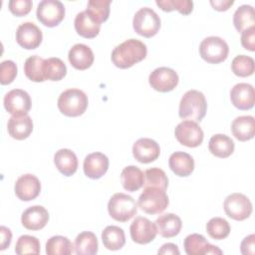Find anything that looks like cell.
Masks as SVG:
<instances>
[{
  "mask_svg": "<svg viewBox=\"0 0 255 255\" xmlns=\"http://www.w3.org/2000/svg\"><path fill=\"white\" fill-rule=\"evenodd\" d=\"M146 45L137 39H128L118 45L112 52L111 59L116 67L128 69L145 59Z\"/></svg>",
  "mask_w": 255,
  "mask_h": 255,
  "instance_id": "cell-1",
  "label": "cell"
},
{
  "mask_svg": "<svg viewBox=\"0 0 255 255\" xmlns=\"http://www.w3.org/2000/svg\"><path fill=\"white\" fill-rule=\"evenodd\" d=\"M207 103L203 93L197 90L187 91L179 102L178 115L183 120L200 122L206 114Z\"/></svg>",
  "mask_w": 255,
  "mask_h": 255,
  "instance_id": "cell-2",
  "label": "cell"
},
{
  "mask_svg": "<svg viewBox=\"0 0 255 255\" xmlns=\"http://www.w3.org/2000/svg\"><path fill=\"white\" fill-rule=\"evenodd\" d=\"M88 97L80 89H68L61 93L58 99L59 111L67 117H79L88 108Z\"/></svg>",
  "mask_w": 255,
  "mask_h": 255,
  "instance_id": "cell-3",
  "label": "cell"
},
{
  "mask_svg": "<svg viewBox=\"0 0 255 255\" xmlns=\"http://www.w3.org/2000/svg\"><path fill=\"white\" fill-rule=\"evenodd\" d=\"M169 203L168 196L164 189L153 186H144L138 196V207L147 214H159L165 210Z\"/></svg>",
  "mask_w": 255,
  "mask_h": 255,
  "instance_id": "cell-4",
  "label": "cell"
},
{
  "mask_svg": "<svg viewBox=\"0 0 255 255\" xmlns=\"http://www.w3.org/2000/svg\"><path fill=\"white\" fill-rule=\"evenodd\" d=\"M108 211L113 219L120 222H127L136 214L137 204L130 195L118 192L110 198Z\"/></svg>",
  "mask_w": 255,
  "mask_h": 255,
  "instance_id": "cell-5",
  "label": "cell"
},
{
  "mask_svg": "<svg viewBox=\"0 0 255 255\" xmlns=\"http://www.w3.org/2000/svg\"><path fill=\"white\" fill-rule=\"evenodd\" d=\"M160 25L161 21L159 16L149 7H142L138 9L133 16V29L142 37H153L159 31Z\"/></svg>",
  "mask_w": 255,
  "mask_h": 255,
  "instance_id": "cell-6",
  "label": "cell"
},
{
  "mask_svg": "<svg viewBox=\"0 0 255 255\" xmlns=\"http://www.w3.org/2000/svg\"><path fill=\"white\" fill-rule=\"evenodd\" d=\"M229 47L225 40L217 36L204 38L199 45L201 58L209 64H219L228 57Z\"/></svg>",
  "mask_w": 255,
  "mask_h": 255,
  "instance_id": "cell-7",
  "label": "cell"
},
{
  "mask_svg": "<svg viewBox=\"0 0 255 255\" xmlns=\"http://www.w3.org/2000/svg\"><path fill=\"white\" fill-rule=\"evenodd\" d=\"M36 16L44 26H58L65 17V6L59 0H43L37 6Z\"/></svg>",
  "mask_w": 255,
  "mask_h": 255,
  "instance_id": "cell-8",
  "label": "cell"
},
{
  "mask_svg": "<svg viewBox=\"0 0 255 255\" xmlns=\"http://www.w3.org/2000/svg\"><path fill=\"white\" fill-rule=\"evenodd\" d=\"M223 208L228 217L237 221L247 219L252 213L250 199L239 192L229 194L223 202Z\"/></svg>",
  "mask_w": 255,
  "mask_h": 255,
  "instance_id": "cell-9",
  "label": "cell"
},
{
  "mask_svg": "<svg viewBox=\"0 0 255 255\" xmlns=\"http://www.w3.org/2000/svg\"><path fill=\"white\" fill-rule=\"evenodd\" d=\"M174 135L177 141L187 147H196L203 141V130L196 122L182 121L174 128Z\"/></svg>",
  "mask_w": 255,
  "mask_h": 255,
  "instance_id": "cell-10",
  "label": "cell"
},
{
  "mask_svg": "<svg viewBox=\"0 0 255 255\" xmlns=\"http://www.w3.org/2000/svg\"><path fill=\"white\" fill-rule=\"evenodd\" d=\"M177 73L167 67L154 69L148 76V83L151 88L160 93H167L175 89L178 84Z\"/></svg>",
  "mask_w": 255,
  "mask_h": 255,
  "instance_id": "cell-11",
  "label": "cell"
},
{
  "mask_svg": "<svg viewBox=\"0 0 255 255\" xmlns=\"http://www.w3.org/2000/svg\"><path fill=\"white\" fill-rule=\"evenodd\" d=\"M5 110L12 116L28 115L32 103L29 94L22 89L9 91L3 100Z\"/></svg>",
  "mask_w": 255,
  "mask_h": 255,
  "instance_id": "cell-12",
  "label": "cell"
},
{
  "mask_svg": "<svg viewBox=\"0 0 255 255\" xmlns=\"http://www.w3.org/2000/svg\"><path fill=\"white\" fill-rule=\"evenodd\" d=\"M130 238L137 244H147L151 242L156 234L157 229L154 222L143 216H137L129 226Z\"/></svg>",
  "mask_w": 255,
  "mask_h": 255,
  "instance_id": "cell-13",
  "label": "cell"
},
{
  "mask_svg": "<svg viewBox=\"0 0 255 255\" xmlns=\"http://www.w3.org/2000/svg\"><path fill=\"white\" fill-rule=\"evenodd\" d=\"M42 40V31L33 22H24L16 30V41L24 49H36L40 46Z\"/></svg>",
  "mask_w": 255,
  "mask_h": 255,
  "instance_id": "cell-14",
  "label": "cell"
},
{
  "mask_svg": "<svg viewBox=\"0 0 255 255\" xmlns=\"http://www.w3.org/2000/svg\"><path fill=\"white\" fill-rule=\"evenodd\" d=\"M16 196L22 201L35 199L41 191V182L37 176L31 173L19 176L14 186Z\"/></svg>",
  "mask_w": 255,
  "mask_h": 255,
  "instance_id": "cell-15",
  "label": "cell"
},
{
  "mask_svg": "<svg viewBox=\"0 0 255 255\" xmlns=\"http://www.w3.org/2000/svg\"><path fill=\"white\" fill-rule=\"evenodd\" d=\"M183 247L187 255H221L223 253L217 246L210 244L203 235L197 233L187 235L184 239Z\"/></svg>",
  "mask_w": 255,
  "mask_h": 255,
  "instance_id": "cell-16",
  "label": "cell"
},
{
  "mask_svg": "<svg viewBox=\"0 0 255 255\" xmlns=\"http://www.w3.org/2000/svg\"><path fill=\"white\" fill-rule=\"evenodd\" d=\"M133 157L141 163H149L158 158L160 154L159 144L151 138H138L132 145Z\"/></svg>",
  "mask_w": 255,
  "mask_h": 255,
  "instance_id": "cell-17",
  "label": "cell"
},
{
  "mask_svg": "<svg viewBox=\"0 0 255 255\" xmlns=\"http://www.w3.org/2000/svg\"><path fill=\"white\" fill-rule=\"evenodd\" d=\"M230 100L232 105L241 111H247L253 108L255 103V91L252 85L247 83H238L230 91Z\"/></svg>",
  "mask_w": 255,
  "mask_h": 255,
  "instance_id": "cell-18",
  "label": "cell"
},
{
  "mask_svg": "<svg viewBox=\"0 0 255 255\" xmlns=\"http://www.w3.org/2000/svg\"><path fill=\"white\" fill-rule=\"evenodd\" d=\"M83 168L87 177L99 179L108 171L109 158L102 152H92L85 157Z\"/></svg>",
  "mask_w": 255,
  "mask_h": 255,
  "instance_id": "cell-19",
  "label": "cell"
},
{
  "mask_svg": "<svg viewBox=\"0 0 255 255\" xmlns=\"http://www.w3.org/2000/svg\"><path fill=\"white\" fill-rule=\"evenodd\" d=\"M49 221V212L42 205L28 207L21 216L22 225L28 230H40Z\"/></svg>",
  "mask_w": 255,
  "mask_h": 255,
  "instance_id": "cell-20",
  "label": "cell"
},
{
  "mask_svg": "<svg viewBox=\"0 0 255 255\" xmlns=\"http://www.w3.org/2000/svg\"><path fill=\"white\" fill-rule=\"evenodd\" d=\"M68 59L71 65L77 70H87L90 68L95 60L92 49L85 44H75L69 51Z\"/></svg>",
  "mask_w": 255,
  "mask_h": 255,
  "instance_id": "cell-21",
  "label": "cell"
},
{
  "mask_svg": "<svg viewBox=\"0 0 255 255\" xmlns=\"http://www.w3.org/2000/svg\"><path fill=\"white\" fill-rule=\"evenodd\" d=\"M74 25L77 33L87 39H92L98 36L101 29V23H99L87 10L76 15Z\"/></svg>",
  "mask_w": 255,
  "mask_h": 255,
  "instance_id": "cell-22",
  "label": "cell"
},
{
  "mask_svg": "<svg viewBox=\"0 0 255 255\" xmlns=\"http://www.w3.org/2000/svg\"><path fill=\"white\" fill-rule=\"evenodd\" d=\"M8 133L15 139L27 138L33 131V121L30 116H12L7 124Z\"/></svg>",
  "mask_w": 255,
  "mask_h": 255,
  "instance_id": "cell-23",
  "label": "cell"
},
{
  "mask_svg": "<svg viewBox=\"0 0 255 255\" xmlns=\"http://www.w3.org/2000/svg\"><path fill=\"white\" fill-rule=\"evenodd\" d=\"M168 165L175 175L185 177L192 173L194 169V160L187 152L175 151L170 154Z\"/></svg>",
  "mask_w": 255,
  "mask_h": 255,
  "instance_id": "cell-24",
  "label": "cell"
},
{
  "mask_svg": "<svg viewBox=\"0 0 255 255\" xmlns=\"http://www.w3.org/2000/svg\"><path fill=\"white\" fill-rule=\"evenodd\" d=\"M154 223L157 233L164 238H172L176 236L182 227L181 219L174 213L162 214L156 218Z\"/></svg>",
  "mask_w": 255,
  "mask_h": 255,
  "instance_id": "cell-25",
  "label": "cell"
},
{
  "mask_svg": "<svg viewBox=\"0 0 255 255\" xmlns=\"http://www.w3.org/2000/svg\"><path fill=\"white\" fill-rule=\"evenodd\" d=\"M231 131L234 137L240 141H246L254 137L255 119L252 116H240L233 120Z\"/></svg>",
  "mask_w": 255,
  "mask_h": 255,
  "instance_id": "cell-26",
  "label": "cell"
},
{
  "mask_svg": "<svg viewBox=\"0 0 255 255\" xmlns=\"http://www.w3.org/2000/svg\"><path fill=\"white\" fill-rule=\"evenodd\" d=\"M54 163L58 170L65 176L73 175L78 169L76 153L69 148H61L54 155Z\"/></svg>",
  "mask_w": 255,
  "mask_h": 255,
  "instance_id": "cell-27",
  "label": "cell"
},
{
  "mask_svg": "<svg viewBox=\"0 0 255 255\" xmlns=\"http://www.w3.org/2000/svg\"><path fill=\"white\" fill-rule=\"evenodd\" d=\"M234 141L226 134L217 133L210 137L208 142L209 151L220 158H226L230 156L234 151Z\"/></svg>",
  "mask_w": 255,
  "mask_h": 255,
  "instance_id": "cell-28",
  "label": "cell"
},
{
  "mask_svg": "<svg viewBox=\"0 0 255 255\" xmlns=\"http://www.w3.org/2000/svg\"><path fill=\"white\" fill-rule=\"evenodd\" d=\"M121 181L126 190L134 192L142 187L144 183V173L139 167L128 165L122 170Z\"/></svg>",
  "mask_w": 255,
  "mask_h": 255,
  "instance_id": "cell-29",
  "label": "cell"
},
{
  "mask_svg": "<svg viewBox=\"0 0 255 255\" xmlns=\"http://www.w3.org/2000/svg\"><path fill=\"white\" fill-rule=\"evenodd\" d=\"M77 255H94L98 253L99 243L97 236L91 231H84L77 235L74 243Z\"/></svg>",
  "mask_w": 255,
  "mask_h": 255,
  "instance_id": "cell-30",
  "label": "cell"
},
{
  "mask_svg": "<svg viewBox=\"0 0 255 255\" xmlns=\"http://www.w3.org/2000/svg\"><path fill=\"white\" fill-rule=\"evenodd\" d=\"M102 241L107 249L116 251L122 249L126 244V235L123 228L116 225H110L103 230Z\"/></svg>",
  "mask_w": 255,
  "mask_h": 255,
  "instance_id": "cell-31",
  "label": "cell"
},
{
  "mask_svg": "<svg viewBox=\"0 0 255 255\" xmlns=\"http://www.w3.org/2000/svg\"><path fill=\"white\" fill-rule=\"evenodd\" d=\"M233 24L235 29L240 33L248 28L254 27V8L247 4L239 6L233 14Z\"/></svg>",
  "mask_w": 255,
  "mask_h": 255,
  "instance_id": "cell-32",
  "label": "cell"
},
{
  "mask_svg": "<svg viewBox=\"0 0 255 255\" xmlns=\"http://www.w3.org/2000/svg\"><path fill=\"white\" fill-rule=\"evenodd\" d=\"M43 75L46 80L61 81L67 75L66 64L56 57L44 59Z\"/></svg>",
  "mask_w": 255,
  "mask_h": 255,
  "instance_id": "cell-33",
  "label": "cell"
},
{
  "mask_svg": "<svg viewBox=\"0 0 255 255\" xmlns=\"http://www.w3.org/2000/svg\"><path fill=\"white\" fill-rule=\"evenodd\" d=\"M73 247L68 237L56 235L46 242V253L48 255H70L73 252Z\"/></svg>",
  "mask_w": 255,
  "mask_h": 255,
  "instance_id": "cell-34",
  "label": "cell"
},
{
  "mask_svg": "<svg viewBox=\"0 0 255 255\" xmlns=\"http://www.w3.org/2000/svg\"><path fill=\"white\" fill-rule=\"evenodd\" d=\"M43 63L44 59L37 55L27 58L24 64V73L26 77L32 82H44L45 78L43 75Z\"/></svg>",
  "mask_w": 255,
  "mask_h": 255,
  "instance_id": "cell-35",
  "label": "cell"
},
{
  "mask_svg": "<svg viewBox=\"0 0 255 255\" xmlns=\"http://www.w3.org/2000/svg\"><path fill=\"white\" fill-rule=\"evenodd\" d=\"M206 232L215 240L225 239L230 233V225L222 217H213L206 223Z\"/></svg>",
  "mask_w": 255,
  "mask_h": 255,
  "instance_id": "cell-36",
  "label": "cell"
},
{
  "mask_svg": "<svg viewBox=\"0 0 255 255\" xmlns=\"http://www.w3.org/2000/svg\"><path fill=\"white\" fill-rule=\"evenodd\" d=\"M231 70L238 77H249L255 71L254 60L246 55H238L232 60Z\"/></svg>",
  "mask_w": 255,
  "mask_h": 255,
  "instance_id": "cell-37",
  "label": "cell"
},
{
  "mask_svg": "<svg viewBox=\"0 0 255 255\" xmlns=\"http://www.w3.org/2000/svg\"><path fill=\"white\" fill-rule=\"evenodd\" d=\"M15 252L18 255H24V254L38 255L40 253V241L35 236L22 235L18 238L16 242Z\"/></svg>",
  "mask_w": 255,
  "mask_h": 255,
  "instance_id": "cell-38",
  "label": "cell"
},
{
  "mask_svg": "<svg viewBox=\"0 0 255 255\" xmlns=\"http://www.w3.org/2000/svg\"><path fill=\"white\" fill-rule=\"evenodd\" d=\"M111 0H90L87 5V11L99 22L103 23L110 16Z\"/></svg>",
  "mask_w": 255,
  "mask_h": 255,
  "instance_id": "cell-39",
  "label": "cell"
},
{
  "mask_svg": "<svg viewBox=\"0 0 255 255\" xmlns=\"http://www.w3.org/2000/svg\"><path fill=\"white\" fill-rule=\"evenodd\" d=\"M144 186L159 187L166 190L168 186V178L165 172L158 167H151L144 172Z\"/></svg>",
  "mask_w": 255,
  "mask_h": 255,
  "instance_id": "cell-40",
  "label": "cell"
},
{
  "mask_svg": "<svg viewBox=\"0 0 255 255\" xmlns=\"http://www.w3.org/2000/svg\"><path fill=\"white\" fill-rule=\"evenodd\" d=\"M155 3L165 12L177 10L183 15H188L193 10V2L190 0H156Z\"/></svg>",
  "mask_w": 255,
  "mask_h": 255,
  "instance_id": "cell-41",
  "label": "cell"
},
{
  "mask_svg": "<svg viewBox=\"0 0 255 255\" xmlns=\"http://www.w3.org/2000/svg\"><path fill=\"white\" fill-rule=\"evenodd\" d=\"M17 76V66L11 60L3 61L0 64V83L2 85L11 84Z\"/></svg>",
  "mask_w": 255,
  "mask_h": 255,
  "instance_id": "cell-42",
  "label": "cell"
},
{
  "mask_svg": "<svg viewBox=\"0 0 255 255\" xmlns=\"http://www.w3.org/2000/svg\"><path fill=\"white\" fill-rule=\"evenodd\" d=\"M32 1L31 0H10L8 2L9 10L12 14L22 17L27 15L32 9Z\"/></svg>",
  "mask_w": 255,
  "mask_h": 255,
  "instance_id": "cell-43",
  "label": "cell"
},
{
  "mask_svg": "<svg viewBox=\"0 0 255 255\" xmlns=\"http://www.w3.org/2000/svg\"><path fill=\"white\" fill-rule=\"evenodd\" d=\"M241 45L248 51H255V27L248 28L241 32Z\"/></svg>",
  "mask_w": 255,
  "mask_h": 255,
  "instance_id": "cell-44",
  "label": "cell"
},
{
  "mask_svg": "<svg viewBox=\"0 0 255 255\" xmlns=\"http://www.w3.org/2000/svg\"><path fill=\"white\" fill-rule=\"evenodd\" d=\"M240 251L243 255H253L255 253V235L254 234H250L242 240L240 244Z\"/></svg>",
  "mask_w": 255,
  "mask_h": 255,
  "instance_id": "cell-45",
  "label": "cell"
},
{
  "mask_svg": "<svg viewBox=\"0 0 255 255\" xmlns=\"http://www.w3.org/2000/svg\"><path fill=\"white\" fill-rule=\"evenodd\" d=\"M0 234H1V241H0V250H5L10 246L12 240V232L6 226L0 227Z\"/></svg>",
  "mask_w": 255,
  "mask_h": 255,
  "instance_id": "cell-46",
  "label": "cell"
},
{
  "mask_svg": "<svg viewBox=\"0 0 255 255\" xmlns=\"http://www.w3.org/2000/svg\"><path fill=\"white\" fill-rule=\"evenodd\" d=\"M234 3L233 0H211L210 4L212 5L213 9L217 11H226L232 6Z\"/></svg>",
  "mask_w": 255,
  "mask_h": 255,
  "instance_id": "cell-47",
  "label": "cell"
},
{
  "mask_svg": "<svg viewBox=\"0 0 255 255\" xmlns=\"http://www.w3.org/2000/svg\"><path fill=\"white\" fill-rule=\"evenodd\" d=\"M160 255H168V254H172V255H179V249L177 247V245L173 244V243H165L161 246V248L158 250L157 252Z\"/></svg>",
  "mask_w": 255,
  "mask_h": 255,
  "instance_id": "cell-48",
  "label": "cell"
}]
</instances>
